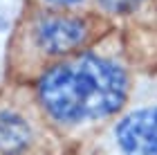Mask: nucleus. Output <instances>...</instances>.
Here are the masks:
<instances>
[{"label": "nucleus", "mask_w": 157, "mask_h": 155, "mask_svg": "<svg viewBox=\"0 0 157 155\" xmlns=\"http://www.w3.org/2000/svg\"><path fill=\"white\" fill-rule=\"evenodd\" d=\"M126 92L128 76L121 65L97 54L59 63L38 81V97L45 110L65 124L112 115L121 108Z\"/></svg>", "instance_id": "nucleus-1"}, {"label": "nucleus", "mask_w": 157, "mask_h": 155, "mask_svg": "<svg viewBox=\"0 0 157 155\" xmlns=\"http://www.w3.org/2000/svg\"><path fill=\"white\" fill-rule=\"evenodd\" d=\"M117 144L124 155H157V108L126 115L117 126Z\"/></svg>", "instance_id": "nucleus-2"}, {"label": "nucleus", "mask_w": 157, "mask_h": 155, "mask_svg": "<svg viewBox=\"0 0 157 155\" xmlns=\"http://www.w3.org/2000/svg\"><path fill=\"white\" fill-rule=\"evenodd\" d=\"M88 25L76 16H45L36 23V43L47 54H65L83 43Z\"/></svg>", "instance_id": "nucleus-3"}, {"label": "nucleus", "mask_w": 157, "mask_h": 155, "mask_svg": "<svg viewBox=\"0 0 157 155\" xmlns=\"http://www.w3.org/2000/svg\"><path fill=\"white\" fill-rule=\"evenodd\" d=\"M29 142H32V128L27 126L25 119L9 110L0 112V153L16 155L25 151Z\"/></svg>", "instance_id": "nucleus-4"}, {"label": "nucleus", "mask_w": 157, "mask_h": 155, "mask_svg": "<svg viewBox=\"0 0 157 155\" xmlns=\"http://www.w3.org/2000/svg\"><path fill=\"white\" fill-rule=\"evenodd\" d=\"M101 7H105L108 11H117V14H124V11H130L135 9L141 0H99Z\"/></svg>", "instance_id": "nucleus-5"}, {"label": "nucleus", "mask_w": 157, "mask_h": 155, "mask_svg": "<svg viewBox=\"0 0 157 155\" xmlns=\"http://www.w3.org/2000/svg\"><path fill=\"white\" fill-rule=\"evenodd\" d=\"M49 5H63V7H67V5H76V2H81V0H47Z\"/></svg>", "instance_id": "nucleus-6"}, {"label": "nucleus", "mask_w": 157, "mask_h": 155, "mask_svg": "<svg viewBox=\"0 0 157 155\" xmlns=\"http://www.w3.org/2000/svg\"><path fill=\"white\" fill-rule=\"evenodd\" d=\"M5 29H7V18L0 14V32H5Z\"/></svg>", "instance_id": "nucleus-7"}]
</instances>
